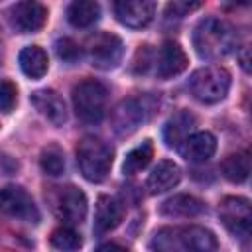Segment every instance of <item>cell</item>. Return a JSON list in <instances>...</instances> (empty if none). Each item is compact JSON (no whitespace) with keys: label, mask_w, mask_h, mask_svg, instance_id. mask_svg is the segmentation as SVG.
Returning a JSON list of instances; mask_svg holds the SVG:
<instances>
[{"label":"cell","mask_w":252,"mask_h":252,"mask_svg":"<svg viewBox=\"0 0 252 252\" xmlns=\"http://www.w3.org/2000/svg\"><path fill=\"white\" fill-rule=\"evenodd\" d=\"M217 246L215 234L203 226L161 228L150 242L152 252H215Z\"/></svg>","instance_id":"6da1fadb"},{"label":"cell","mask_w":252,"mask_h":252,"mask_svg":"<svg viewBox=\"0 0 252 252\" xmlns=\"http://www.w3.org/2000/svg\"><path fill=\"white\" fill-rule=\"evenodd\" d=\"M238 41L236 30L219 18H205L193 32V45L205 59H220L234 51Z\"/></svg>","instance_id":"7a4b0ae2"},{"label":"cell","mask_w":252,"mask_h":252,"mask_svg":"<svg viewBox=\"0 0 252 252\" xmlns=\"http://www.w3.org/2000/svg\"><path fill=\"white\" fill-rule=\"evenodd\" d=\"M77 163L85 179L98 183L112 167V148L96 136H85L77 144Z\"/></svg>","instance_id":"3957f363"},{"label":"cell","mask_w":252,"mask_h":252,"mask_svg":"<svg viewBox=\"0 0 252 252\" xmlns=\"http://www.w3.org/2000/svg\"><path fill=\"white\" fill-rule=\"evenodd\" d=\"M228 89L230 73L222 67H203L189 77V91L203 104H215L222 100Z\"/></svg>","instance_id":"277c9868"},{"label":"cell","mask_w":252,"mask_h":252,"mask_svg":"<svg viewBox=\"0 0 252 252\" xmlns=\"http://www.w3.org/2000/svg\"><path fill=\"white\" fill-rule=\"evenodd\" d=\"M108 91L102 83L94 79H85L73 89V106L81 120L85 122H100L106 112Z\"/></svg>","instance_id":"5b68a950"},{"label":"cell","mask_w":252,"mask_h":252,"mask_svg":"<svg viewBox=\"0 0 252 252\" xmlns=\"http://www.w3.org/2000/svg\"><path fill=\"white\" fill-rule=\"evenodd\" d=\"M51 211L65 222L77 224L85 220L87 215V197L81 189L75 185H61V187H51L47 195Z\"/></svg>","instance_id":"8992f818"},{"label":"cell","mask_w":252,"mask_h":252,"mask_svg":"<svg viewBox=\"0 0 252 252\" xmlns=\"http://www.w3.org/2000/svg\"><path fill=\"white\" fill-rule=\"evenodd\" d=\"M0 211L4 215H10L14 219H20L32 224H37L41 219L39 209L35 207L30 193L18 185H8L0 189Z\"/></svg>","instance_id":"52a82bcc"},{"label":"cell","mask_w":252,"mask_h":252,"mask_svg":"<svg viewBox=\"0 0 252 252\" xmlns=\"http://www.w3.org/2000/svg\"><path fill=\"white\" fill-rule=\"evenodd\" d=\"M219 217L222 220V224L230 230V234H234L236 238L246 240L250 236V220H252V213H250V203L244 197H226L220 201L219 205Z\"/></svg>","instance_id":"ba28073f"},{"label":"cell","mask_w":252,"mask_h":252,"mask_svg":"<svg viewBox=\"0 0 252 252\" xmlns=\"http://www.w3.org/2000/svg\"><path fill=\"white\" fill-rule=\"evenodd\" d=\"M122 55H124L122 39L114 33L102 32V33H96L89 41V57H91L93 67L96 69H102V71L114 69L120 63Z\"/></svg>","instance_id":"9c48e42d"},{"label":"cell","mask_w":252,"mask_h":252,"mask_svg":"<svg viewBox=\"0 0 252 252\" xmlns=\"http://www.w3.org/2000/svg\"><path fill=\"white\" fill-rule=\"evenodd\" d=\"M114 14L120 24L126 28L140 30L148 26L156 14V4L150 0H124V2H114Z\"/></svg>","instance_id":"30bf717a"},{"label":"cell","mask_w":252,"mask_h":252,"mask_svg":"<svg viewBox=\"0 0 252 252\" xmlns=\"http://www.w3.org/2000/svg\"><path fill=\"white\" fill-rule=\"evenodd\" d=\"M10 20H12V26L22 32V33H32V32H37L45 20H47V8L39 2H18L12 6L10 10Z\"/></svg>","instance_id":"8fae6325"},{"label":"cell","mask_w":252,"mask_h":252,"mask_svg":"<svg viewBox=\"0 0 252 252\" xmlns=\"http://www.w3.org/2000/svg\"><path fill=\"white\" fill-rule=\"evenodd\" d=\"M142 122H144V106L136 98H126L112 110V128L120 136H128L136 132Z\"/></svg>","instance_id":"7c38bea8"},{"label":"cell","mask_w":252,"mask_h":252,"mask_svg":"<svg viewBox=\"0 0 252 252\" xmlns=\"http://www.w3.org/2000/svg\"><path fill=\"white\" fill-rule=\"evenodd\" d=\"M217 150V140L211 132H193L179 144V154L191 163H205Z\"/></svg>","instance_id":"4fadbf2b"},{"label":"cell","mask_w":252,"mask_h":252,"mask_svg":"<svg viewBox=\"0 0 252 252\" xmlns=\"http://www.w3.org/2000/svg\"><path fill=\"white\" fill-rule=\"evenodd\" d=\"M30 100H32V104L39 110V114L45 116L53 126H61V124L67 120L65 102H63V98H61L55 91H51V89L35 91V93H32Z\"/></svg>","instance_id":"5bb4252c"},{"label":"cell","mask_w":252,"mask_h":252,"mask_svg":"<svg viewBox=\"0 0 252 252\" xmlns=\"http://www.w3.org/2000/svg\"><path fill=\"white\" fill-rule=\"evenodd\" d=\"M187 63L189 61H187V55L181 49V45L175 41H165L158 51L156 69H158V75L161 79H169V77L183 73L187 69Z\"/></svg>","instance_id":"9a60e30c"},{"label":"cell","mask_w":252,"mask_h":252,"mask_svg":"<svg viewBox=\"0 0 252 252\" xmlns=\"http://www.w3.org/2000/svg\"><path fill=\"white\" fill-rule=\"evenodd\" d=\"M124 217V209H122V203L116 201L114 197H108V195H102L96 203V211H94V234H104V232H110L112 228H116L120 224Z\"/></svg>","instance_id":"2e32d148"},{"label":"cell","mask_w":252,"mask_h":252,"mask_svg":"<svg viewBox=\"0 0 252 252\" xmlns=\"http://www.w3.org/2000/svg\"><path fill=\"white\" fill-rule=\"evenodd\" d=\"M179 177H181V169L177 163L169 161V159H163L159 161L152 173L148 175V181H146V187L152 195H158V193H165L169 189H173L177 183H179Z\"/></svg>","instance_id":"e0dca14e"},{"label":"cell","mask_w":252,"mask_h":252,"mask_svg":"<svg viewBox=\"0 0 252 252\" xmlns=\"http://www.w3.org/2000/svg\"><path fill=\"white\" fill-rule=\"evenodd\" d=\"M193 126H195V116L189 114L187 110H181V112L173 114L167 120L165 128H163V140H165V144L179 148V144L191 134Z\"/></svg>","instance_id":"ac0fdd59"},{"label":"cell","mask_w":252,"mask_h":252,"mask_svg":"<svg viewBox=\"0 0 252 252\" xmlns=\"http://www.w3.org/2000/svg\"><path fill=\"white\" fill-rule=\"evenodd\" d=\"M205 203L193 195H175L161 205V215L167 217H197L205 211Z\"/></svg>","instance_id":"d6986e66"},{"label":"cell","mask_w":252,"mask_h":252,"mask_svg":"<svg viewBox=\"0 0 252 252\" xmlns=\"http://www.w3.org/2000/svg\"><path fill=\"white\" fill-rule=\"evenodd\" d=\"M47 53L37 45H28L20 51V67L30 79H41L47 73Z\"/></svg>","instance_id":"ffe728a7"},{"label":"cell","mask_w":252,"mask_h":252,"mask_svg":"<svg viewBox=\"0 0 252 252\" xmlns=\"http://www.w3.org/2000/svg\"><path fill=\"white\" fill-rule=\"evenodd\" d=\"M100 18V6L91 0H79L69 4L67 8V20L75 28H89Z\"/></svg>","instance_id":"44dd1931"},{"label":"cell","mask_w":252,"mask_h":252,"mask_svg":"<svg viewBox=\"0 0 252 252\" xmlns=\"http://www.w3.org/2000/svg\"><path fill=\"white\" fill-rule=\"evenodd\" d=\"M220 169H222V175L228 181H232V183H244L248 179V173H250V156H248V152L230 154L220 163Z\"/></svg>","instance_id":"7402d4cb"},{"label":"cell","mask_w":252,"mask_h":252,"mask_svg":"<svg viewBox=\"0 0 252 252\" xmlns=\"http://www.w3.org/2000/svg\"><path fill=\"white\" fill-rule=\"evenodd\" d=\"M152 156H154V148H152V142H150V140L142 142L138 148H134V150H132V152L126 156V159H124V165H122L124 173H126V175H134V173L142 171V169H144V167L150 163Z\"/></svg>","instance_id":"603a6c76"},{"label":"cell","mask_w":252,"mask_h":252,"mask_svg":"<svg viewBox=\"0 0 252 252\" xmlns=\"http://www.w3.org/2000/svg\"><path fill=\"white\" fill-rule=\"evenodd\" d=\"M39 163H41V169L47 173V175H61L65 171V156L61 152L59 146L51 144L47 146L43 152H41V158H39Z\"/></svg>","instance_id":"cb8c5ba5"},{"label":"cell","mask_w":252,"mask_h":252,"mask_svg":"<svg viewBox=\"0 0 252 252\" xmlns=\"http://www.w3.org/2000/svg\"><path fill=\"white\" fill-rule=\"evenodd\" d=\"M51 244L57 248V250H67V252H73V250H79L83 240H81V234L71 228V226H59L51 232Z\"/></svg>","instance_id":"d4e9b609"},{"label":"cell","mask_w":252,"mask_h":252,"mask_svg":"<svg viewBox=\"0 0 252 252\" xmlns=\"http://www.w3.org/2000/svg\"><path fill=\"white\" fill-rule=\"evenodd\" d=\"M55 51H57L59 59L65 61V63H77V61L81 59V47H79L73 39H69V37H61V39H57V43H55Z\"/></svg>","instance_id":"484cf974"},{"label":"cell","mask_w":252,"mask_h":252,"mask_svg":"<svg viewBox=\"0 0 252 252\" xmlns=\"http://www.w3.org/2000/svg\"><path fill=\"white\" fill-rule=\"evenodd\" d=\"M16 98H18L16 85L12 81L0 79V110L10 112L14 108V104H16Z\"/></svg>","instance_id":"4316f807"},{"label":"cell","mask_w":252,"mask_h":252,"mask_svg":"<svg viewBox=\"0 0 252 252\" xmlns=\"http://www.w3.org/2000/svg\"><path fill=\"white\" fill-rule=\"evenodd\" d=\"M199 6H201V2H171V4H167L165 14H167L169 18H183V16H187L189 12L197 10Z\"/></svg>","instance_id":"83f0119b"},{"label":"cell","mask_w":252,"mask_h":252,"mask_svg":"<svg viewBox=\"0 0 252 252\" xmlns=\"http://www.w3.org/2000/svg\"><path fill=\"white\" fill-rule=\"evenodd\" d=\"M94 252H128L124 246H120V244H116V242H104V244H100Z\"/></svg>","instance_id":"f1b7e54d"},{"label":"cell","mask_w":252,"mask_h":252,"mask_svg":"<svg viewBox=\"0 0 252 252\" xmlns=\"http://www.w3.org/2000/svg\"><path fill=\"white\" fill-rule=\"evenodd\" d=\"M246 53H248V47H244V49H242V55H240V61H242V67H244V69L248 71V55H246Z\"/></svg>","instance_id":"f546056e"}]
</instances>
